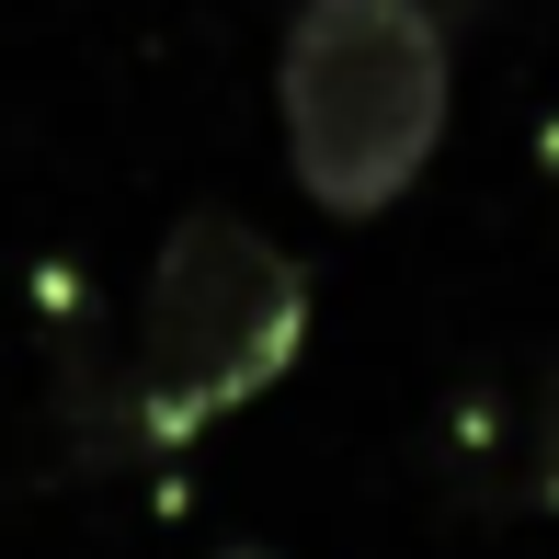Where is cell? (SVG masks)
<instances>
[{"mask_svg":"<svg viewBox=\"0 0 559 559\" xmlns=\"http://www.w3.org/2000/svg\"><path fill=\"white\" fill-rule=\"evenodd\" d=\"M228 559H274V548H228Z\"/></svg>","mask_w":559,"mask_h":559,"instance_id":"cell-4","label":"cell"},{"mask_svg":"<svg viewBox=\"0 0 559 559\" xmlns=\"http://www.w3.org/2000/svg\"><path fill=\"white\" fill-rule=\"evenodd\" d=\"M525 502L559 514V366L537 377V412H525Z\"/></svg>","mask_w":559,"mask_h":559,"instance_id":"cell-3","label":"cell"},{"mask_svg":"<svg viewBox=\"0 0 559 559\" xmlns=\"http://www.w3.org/2000/svg\"><path fill=\"white\" fill-rule=\"evenodd\" d=\"M309 343V274H297L286 240H263L251 217L194 206L148 263V309H138V435L148 445H183L206 423L251 412L274 377L297 366Z\"/></svg>","mask_w":559,"mask_h":559,"instance_id":"cell-2","label":"cell"},{"mask_svg":"<svg viewBox=\"0 0 559 559\" xmlns=\"http://www.w3.org/2000/svg\"><path fill=\"white\" fill-rule=\"evenodd\" d=\"M445 23L435 0H309L286 23V69H274V115H286V160L309 206L377 217L423 183L445 138Z\"/></svg>","mask_w":559,"mask_h":559,"instance_id":"cell-1","label":"cell"}]
</instances>
